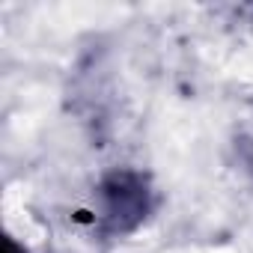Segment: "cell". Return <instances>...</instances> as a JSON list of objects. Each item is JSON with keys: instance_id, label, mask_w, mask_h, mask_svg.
<instances>
[{"instance_id": "obj_1", "label": "cell", "mask_w": 253, "mask_h": 253, "mask_svg": "<svg viewBox=\"0 0 253 253\" xmlns=\"http://www.w3.org/2000/svg\"><path fill=\"white\" fill-rule=\"evenodd\" d=\"M158 206L149 173L134 167H113L95 185V220L110 238L131 235L140 229Z\"/></svg>"}, {"instance_id": "obj_2", "label": "cell", "mask_w": 253, "mask_h": 253, "mask_svg": "<svg viewBox=\"0 0 253 253\" xmlns=\"http://www.w3.org/2000/svg\"><path fill=\"white\" fill-rule=\"evenodd\" d=\"M238 152H241V161H244V167L253 173V137H244V140L238 143Z\"/></svg>"}, {"instance_id": "obj_3", "label": "cell", "mask_w": 253, "mask_h": 253, "mask_svg": "<svg viewBox=\"0 0 253 253\" xmlns=\"http://www.w3.org/2000/svg\"><path fill=\"white\" fill-rule=\"evenodd\" d=\"M3 250H6V253H27V247H21L15 238H6V241H3Z\"/></svg>"}]
</instances>
